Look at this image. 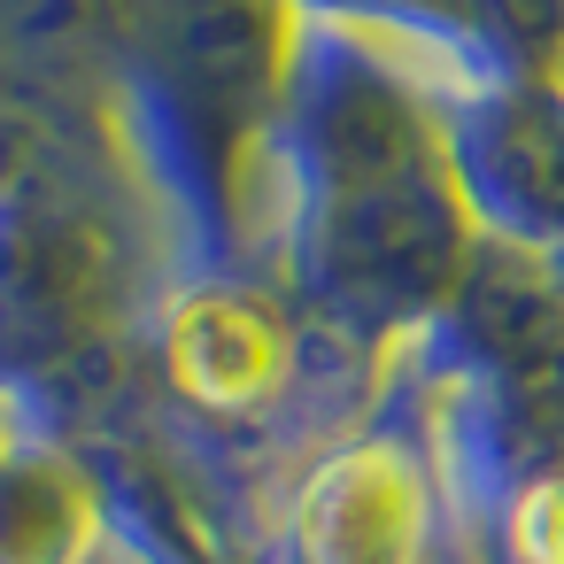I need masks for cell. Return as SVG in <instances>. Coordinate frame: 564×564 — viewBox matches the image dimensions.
Wrapping results in <instances>:
<instances>
[{
  "label": "cell",
  "instance_id": "cell-1",
  "mask_svg": "<svg viewBox=\"0 0 564 564\" xmlns=\"http://www.w3.org/2000/svg\"><path fill=\"white\" fill-rule=\"evenodd\" d=\"M417 541V479L394 456H340L310 479L302 556L310 564H402Z\"/></svg>",
  "mask_w": 564,
  "mask_h": 564
},
{
  "label": "cell",
  "instance_id": "cell-2",
  "mask_svg": "<svg viewBox=\"0 0 564 564\" xmlns=\"http://www.w3.org/2000/svg\"><path fill=\"white\" fill-rule=\"evenodd\" d=\"M171 348H178L186 387H202L209 402H263L286 379V333H279V317L263 302H240V294H209L202 310L186 302Z\"/></svg>",
  "mask_w": 564,
  "mask_h": 564
},
{
  "label": "cell",
  "instance_id": "cell-3",
  "mask_svg": "<svg viewBox=\"0 0 564 564\" xmlns=\"http://www.w3.org/2000/svg\"><path fill=\"white\" fill-rule=\"evenodd\" d=\"M518 541H525V564H564V487H549V495L525 502Z\"/></svg>",
  "mask_w": 564,
  "mask_h": 564
}]
</instances>
